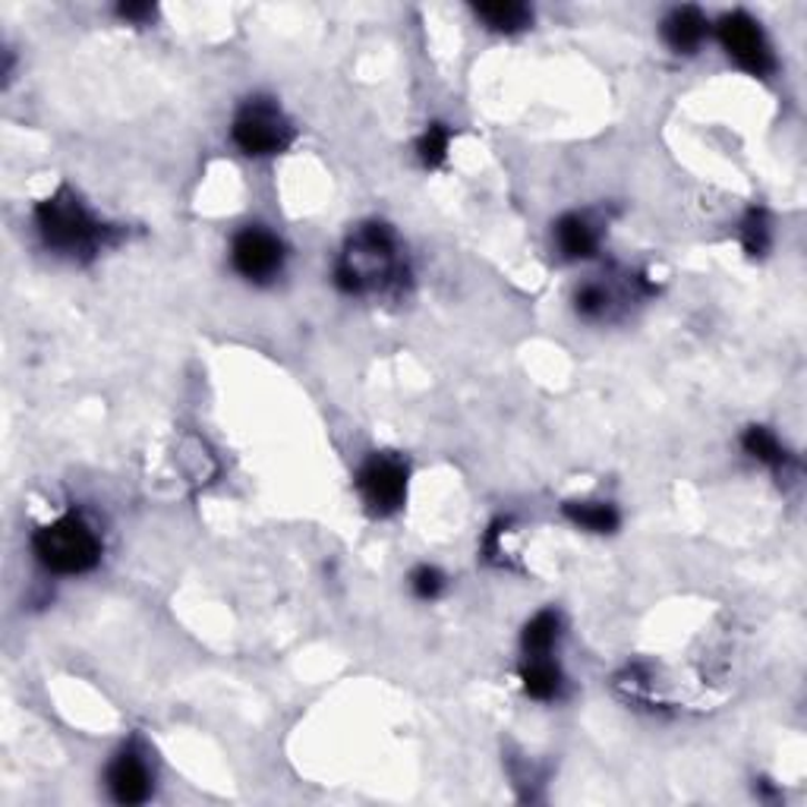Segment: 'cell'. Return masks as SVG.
<instances>
[{"label":"cell","mask_w":807,"mask_h":807,"mask_svg":"<svg viewBox=\"0 0 807 807\" xmlns=\"http://www.w3.org/2000/svg\"><path fill=\"white\" fill-rule=\"evenodd\" d=\"M36 225L48 249L60 256H92L108 244L111 227H105L70 189L48 196L36 208Z\"/></svg>","instance_id":"6da1fadb"},{"label":"cell","mask_w":807,"mask_h":807,"mask_svg":"<svg viewBox=\"0 0 807 807\" xmlns=\"http://www.w3.org/2000/svg\"><path fill=\"white\" fill-rule=\"evenodd\" d=\"M395 272L397 259L392 230L385 225H366L351 237V246L344 249L335 272V282L347 294H366L392 282Z\"/></svg>","instance_id":"7a4b0ae2"},{"label":"cell","mask_w":807,"mask_h":807,"mask_svg":"<svg viewBox=\"0 0 807 807\" xmlns=\"http://www.w3.org/2000/svg\"><path fill=\"white\" fill-rule=\"evenodd\" d=\"M32 552L55 574H86L101 559V540L79 514H63L32 537Z\"/></svg>","instance_id":"3957f363"},{"label":"cell","mask_w":807,"mask_h":807,"mask_svg":"<svg viewBox=\"0 0 807 807\" xmlns=\"http://www.w3.org/2000/svg\"><path fill=\"white\" fill-rule=\"evenodd\" d=\"M230 136L244 155L263 158V155H278L287 149L294 139V127L272 98H249L240 114L234 117Z\"/></svg>","instance_id":"277c9868"},{"label":"cell","mask_w":807,"mask_h":807,"mask_svg":"<svg viewBox=\"0 0 807 807\" xmlns=\"http://www.w3.org/2000/svg\"><path fill=\"white\" fill-rule=\"evenodd\" d=\"M357 489L373 514L388 518L407 502V464L395 454H373L360 468Z\"/></svg>","instance_id":"5b68a950"},{"label":"cell","mask_w":807,"mask_h":807,"mask_svg":"<svg viewBox=\"0 0 807 807\" xmlns=\"http://www.w3.org/2000/svg\"><path fill=\"white\" fill-rule=\"evenodd\" d=\"M230 263L246 282H272L284 268V244L275 234H268L265 227H244L234 237Z\"/></svg>","instance_id":"8992f818"},{"label":"cell","mask_w":807,"mask_h":807,"mask_svg":"<svg viewBox=\"0 0 807 807\" xmlns=\"http://www.w3.org/2000/svg\"><path fill=\"white\" fill-rule=\"evenodd\" d=\"M719 41L729 51L738 67H745L754 76L772 73L776 60H772L770 45L760 32V26L748 13H726L719 19Z\"/></svg>","instance_id":"52a82bcc"},{"label":"cell","mask_w":807,"mask_h":807,"mask_svg":"<svg viewBox=\"0 0 807 807\" xmlns=\"http://www.w3.org/2000/svg\"><path fill=\"white\" fill-rule=\"evenodd\" d=\"M108 789L120 805H142L151 795L149 764L136 748H124L108 767Z\"/></svg>","instance_id":"ba28073f"},{"label":"cell","mask_w":807,"mask_h":807,"mask_svg":"<svg viewBox=\"0 0 807 807\" xmlns=\"http://www.w3.org/2000/svg\"><path fill=\"white\" fill-rule=\"evenodd\" d=\"M662 38L676 55H695L707 38V17L697 7H678L662 19Z\"/></svg>","instance_id":"9c48e42d"},{"label":"cell","mask_w":807,"mask_h":807,"mask_svg":"<svg viewBox=\"0 0 807 807\" xmlns=\"http://www.w3.org/2000/svg\"><path fill=\"white\" fill-rule=\"evenodd\" d=\"M555 244L564 259H590L600 246V234L587 215H564L555 225Z\"/></svg>","instance_id":"30bf717a"},{"label":"cell","mask_w":807,"mask_h":807,"mask_svg":"<svg viewBox=\"0 0 807 807\" xmlns=\"http://www.w3.org/2000/svg\"><path fill=\"white\" fill-rule=\"evenodd\" d=\"M521 681H524V691L537 700H555L562 691V669L559 662H552L549 657H526L521 666Z\"/></svg>","instance_id":"8fae6325"},{"label":"cell","mask_w":807,"mask_h":807,"mask_svg":"<svg viewBox=\"0 0 807 807\" xmlns=\"http://www.w3.org/2000/svg\"><path fill=\"white\" fill-rule=\"evenodd\" d=\"M564 518L590 533H616L619 530V511L609 502H564Z\"/></svg>","instance_id":"7c38bea8"},{"label":"cell","mask_w":807,"mask_h":807,"mask_svg":"<svg viewBox=\"0 0 807 807\" xmlns=\"http://www.w3.org/2000/svg\"><path fill=\"white\" fill-rule=\"evenodd\" d=\"M473 13L486 22L492 32H521L526 29L530 22H533V13H530V7L524 3H514V0H499V3H480V7H473Z\"/></svg>","instance_id":"4fadbf2b"},{"label":"cell","mask_w":807,"mask_h":807,"mask_svg":"<svg viewBox=\"0 0 807 807\" xmlns=\"http://www.w3.org/2000/svg\"><path fill=\"white\" fill-rule=\"evenodd\" d=\"M559 631H562V621L552 609H545L540 616L526 621L524 634H521V647H524L526 657H549L555 640H559Z\"/></svg>","instance_id":"5bb4252c"},{"label":"cell","mask_w":807,"mask_h":807,"mask_svg":"<svg viewBox=\"0 0 807 807\" xmlns=\"http://www.w3.org/2000/svg\"><path fill=\"white\" fill-rule=\"evenodd\" d=\"M741 445H745V451H748L751 457H757L760 464H770V468H783V464H786V449H783L779 439H776L770 430H764V426H751V430L745 432Z\"/></svg>","instance_id":"9a60e30c"},{"label":"cell","mask_w":807,"mask_h":807,"mask_svg":"<svg viewBox=\"0 0 807 807\" xmlns=\"http://www.w3.org/2000/svg\"><path fill=\"white\" fill-rule=\"evenodd\" d=\"M449 142H451L449 127L432 124L430 130L420 136V142H416V155H420V161H423L426 168H439V165L445 161V155H449Z\"/></svg>","instance_id":"2e32d148"},{"label":"cell","mask_w":807,"mask_h":807,"mask_svg":"<svg viewBox=\"0 0 807 807\" xmlns=\"http://www.w3.org/2000/svg\"><path fill=\"white\" fill-rule=\"evenodd\" d=\"M574 306L583 319H602L612 306V297L602 284H583L581 291L574 294Z\"/></svg>","instance_id":"e0dca14e"},{"label":"cell","mask_w":807,"mask_h":807,"mask_svg":"<svg viewBox=\"0 0 807 807\" xmlns=\"http://www.w3.org/2000/svg\"><path fill=\"white\" fill-rule=\"evenodd\" d=\"M741 240H745V249H748L751 256H760V253L770 246V225H767V215H764V211H751V215L745 218Z\"/></svg>","instance_id":"ac0fdd59"},{"label":"cell","mask_w":807,"mask_h":807,"mask_svg":"<svg viewBox=\"0 0 807 807\" xmlns=\"http://www.w3.org/2000/svg\"><path fill=\"white\" fill-rule=\"evenodd\" d=\"M411 587L420 600H435V597L445 590V578H442V571H439V568H432V564H420V568H416V571L411 574Z\"/></svg>","instance_id":"d6986e66"},{"label":"cell","mask_w":807,"mask_h":807,"mask_svg":"<svg viewBox=\"0 0 807 807\" xmlns=\"http://www.w3.org/2000/svg\"><path fill=\"white\" fill-rule=\"evenodd\" d=\"M117 17L127 19V22H149L155 17V7L151 3H120Z\"/></svg>","instance_id":"ffe728a7"}]
</instances>
